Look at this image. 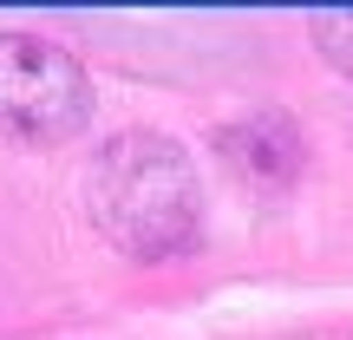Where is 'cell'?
<instances>
[{"instance_id": "cell-4", "label": "cell", "mask_w": 353, "mask_h": 340, "mask_svg": "<svg viewBox=\"0 0 353 340\" xmlns=\"http://www.w3.org/2000/svg\"><path fill=\"white\" fill-rule=\"evenodd\" d=\"M307 39H314V52L334 66V72L353 79V7H321V13H307Z\"/></svg>"}, {"instance_id": "cell-2", "label": "cell", "mask_w": 353, "mask_h": 340, "mask_svg": "<svg viewBox=\"0 0 353 340\" xmlns=\"http://www.w3.org/2000/svg\"><path fill=\"white\" fill-rule=\"evenodd\" d=\"M99 92L72 46L0 33V144H65L92 125Z\"/></svg>"}, {"instance_id": "cell-1", "label": "cell", "mask_w": 353, "mask_h": 340, "mask_svg": "<svg viewBox=\"0 0 353 340\" xmlns=\"http://www.w3.org/2000/svg\"><path fill=\"white\" fill-rule=\"evenodd\" d=\"M85 216L125 262H176L203 249L196 157L164 131H125L85 170Z\"/></svg>"}, {"instance_id": "cell-3", "label": "cell", "mask_w": 353, "mask_h": 340, "mask_svg": "<svg viewBox=\"0 0 353 340\" xmlns=\"http://www.w3.org/2000/svg\"><path fill=\"white\" fill-rule=\"evenodd\" d=\"M216 157L255 190H288L307 170V138L288 112H249L216 125Z\"/></svg>"}]
</instances>
